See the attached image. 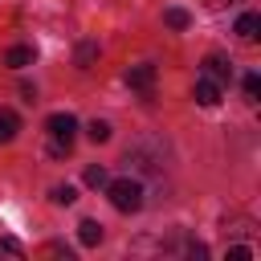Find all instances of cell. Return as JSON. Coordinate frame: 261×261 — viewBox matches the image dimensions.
Returning <instances> with one entry per match:
<instances>
[{
	"instance_id": "8992f818",
	"label": "cell",
	"mask_w": 261,
	"mask_h": 261,
	"mask_svg": "<svg viewBox=\"0 0 261 261\" xmlns=\"http://www.w3.org/2000/svg\"><path fill=\"white\" fill-rule=\"evenodd\" d=\"M33 45H12L8 53H4V65H12V69H24V65H33Z\"/></svg>"
},
{
	"instance_id": "e0dca14e",
	"label": "cell",
	"mask_w": 261,
	"mask_h": 261,
	"mask_svg": "<svg viewBox=\"0 0 261 261\" xmlns=\"http://www.w3.org/2000/svg\"><path fill=\"white\" fill-rule=\"evenodd\" d=\"M0 253H12V257H20V245H16L12 237H4V241H0Z\"/></svg>"
},
{
	"instance_id": "277c9868",
	"label": "cell",
	"mask_w": 261,
	"mask_h": 261,
	"mask_svg": "<svg viewBox=\"0 0 261 261\" xmlns=\"http://www.w3.org/2000/svg\"><path fill=\"white\" fill-rule=\"evenodd\" d=\"M204 77H212L216 86H224V82L232 77V65H228L224 57H216V53H208V57H204Z\"/></svg>"
},
{
	"instance_id": "8fae6325",
	"label": "cell",
	"mask_w": 261,
	"mask_h": 261,
	"mask_svg": "<svg viewBox=\"0 0 261 261\" xmlns=\"http://www.w3.org/2000/svg\"><path fill=\"white\" fill-rule=\"evenodd\" d=\"M49 200H53V204H61V208H69V204L77 200V188H69V184H57V188L49 192Z\"/></svg>"
},
{
	"instance_id": "ba28073f",
	"label": "cell",
	"mask_w": 261,
	"mask_h": 261,
	"mask_svg": "<svg viewBox=\"0 0 261 261\" xmlns=\"http://www.w3.org/2000/svg\"><path fill=\"white\" fill-rule=\"evenodd\" d=\"M77 241H82L86 249L102 245V224H98V220H82V224H77Z\"/></svg>"
},
{
	"instance_id": "52a82bcc",
	"label": "cell",
	"mask_w": 261,
	"mask_h": 261,
	"mask_svg": "<svg viewBox=\"0 0 261 261\" xmlns=\"http://www.w3.org/2000/svg\"><path fill=\"white\" fill-rule=\"evenodd\" d=\"M257 33H261V16H257V12H245V16L237 20V37H241V41H257Z\"/></svg>"
},
{
	"instance_id": "3957f363",
	"label": "cell",
	"mask_w": 261,
	"mask_h": 261,
	"mask_svg": "<svg viewBox=\"0 0 261 261\" xmlns=\"http://www.w3.org/2000/svg\"><path fill=\"white\" fill-rule=\"evenodd\" d=\"M126 82H130L135 90L151 94V86H155V65H151V61H143V65H130V69H126Z\"/></svg>"
},
{
	"instance_id": "5b68a950",
	"label": "cell",
	"mask_w": 261,
	"mask_h": 261,
	"mask_svg": "<svg viewBox=\"0 0 261 261\" xmlns=\"http://www.w3.org/2000/svg\"><path fill=\"white\" fill-rule=\"evenodd\" d=\"M192 98H196L200 106H216V102H220V86H216L212 77H200V82H196V94H192Z\"/></svg>"
},
{
	"instance_id": "6da1fadb",
	"label": "cell",
	"mask_w": 261,
	"mask_h": 261,
	"mask_svg": "<svg viewBox=\"0 0 261 261\" xmlns=\"http://www.w3.org/2000/svg\"><path fill=\"white\" fill-rule=\"evenodd\" d=\"M45 135H49V155H53V159H65L69 147H73V135H77V118L65 114V110H61V114H49Z\"/></svg>"
},
{
	"instance_id": "5bb4252c",
	"label": "cell",
	"mask_w": 261,
	"mask_h": 261,
	"mask_svg": "<svg viewBox=\"0 0 261 261\" xmlns=\"http://www.w3.org/2000/svg\"><path fill=\"white\" fill-rule=\"evenodd\" d=\"M86 188H106V167L102 163H90L86 167Z\"/></svg>"
},
{
	"instance_id": "30bf717a",
	"label": "cell",
	"mask_w": 261,
	"mask_h": 261,
	"mask_svg": "<svg viewBox=\"0 0 261 261\" xmlns=\"http://www.w3.org/2000/svg\"><path fill=\"white\" fill-rule=\"evenodd\" d=\"M163 24H167V29H188L192 16H188L184 8H163Z\"/></svg>"
},
{
	"instance_id": "7c38bea8",
	"label": "cell",
	"mask_w": 261,
	"mask_h": 261,
	"mask_svg": "<svg viewBox=\"0 0 261 261\" xmlns=\"http://www.w3.org/2000/svg\"><path fill=\"white\" fill-rule=\"evenodd\" d=\"M94 57H98V45H94V41H82V45H77V65H82V69H90V65H94Z\"/></svg>"
},
{
	"instance_id": "9a60e30c",
	"label": "cell",
	"mask_w": 261,
	"mask_h": 261,
	"mask_svg": "<svg viewBox=\"0 0 261 261\" xmlns=\"http://www.w3.org/2000/svg\"><path fill=\"white\" fill-rule=\"evenodd\" d=\"M245 98H249V102H257V98H261V77H257V73H249V77H245Z\"/></svg>"
},
{
	"instance_id": "ac0fdd59",
	"label": "cell",
	"mask_w": 261,
	"mask_h": 261,
	"mask_svg": "<svg viewBox=\"0 0 261 261\" xmlns=\"http://www.w3.org/2000/svg\"><path fill=\"white\" fill-rule=\"evenodd\" d=\"M208 8H224V4H237V0H204Z\"/></svg>"
},
{
	"instance_id": "4fadbf2b",
	"label": "cell",
	"mask_w": 261,
	"mask_h": 261,
	"mask_svg": "<svg viewBox=\"0 0 261 261\" xmlns=\"http://www.w3.org/2000/svg\"><path fill=\"white\" fill-rule=\"evenodd\" d=\"M86 135H90L94 143H106V139H110V122H106V118H94V122L86 126Z\"/></svg>"
},
{
	"instance_id": "2e32d148",
	"label": "cell",
	"mask_w": 261,
	"mask_h": 261,
	"mask_svg": "<svg viewBox=\"0 0 261 261\" xmlns=\"http://www.w3.org/2000/svg\"><path fill=\"white\" fill-rule=\"evenodd\" d=\"M249 257H253L249 245H228V261H249Z\"/></svg>"
},
{
	"instance_id": "7a4b0ae2",
	"label": "cell",
	"mask_w": 261,
	"mask_h": 261,
	"mask_svg": "<svg viewBox=\"0 0 261 261\" xmlns=\"http://www.w3.org/2000/svg\"><path fill=\"white\" fill-rule=\"evenodd\" d=\"M106 196H110V204H114L118 212H139V208H143V184L130 179V175L110 179V184H106Z\"/></svg>"
},
{
	"instance_id": "9c48e42d",
	"label": "cell",
	"mask_w": 261,
	"mask_h": 261,
	"mask_svg": "<svg viewBox=\"0 0 261 261\" xmlns=\"http://www.w3.org/2000/svg\"><path fill=\"white\" fill-rule=\"evenodd\" d=\"M16 130H20V118H16L12 110H0V143H12Z\"/></svg>"
}]
</instances>
